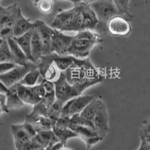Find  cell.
<instances>
[{"instance_id": "cell-1", "label": "cell", "mask_w": 150, "mask_h": 150, "mask_svg": "<svg viewBox=\"0 0 150 150\" xmlns=\"http://www.w3.org/2000/svg\"><path fill=\"white\" fill-rule=\"evenodd\" d=\"M99 22L90 5L80 2L72 8L59 13L50 26L61 32L77 33L87 29L94 30Z\"/></svg>"}, {"instance_id": "cell-2", "label": "cell", "mask_w": 150, "mask_h": 150, "mask_svg": "<svg viewBox=\"0 0 150 150\" xmlns=\"http://www.w3.org/2000/svg\"><path fill=\"white\" fill-rule=\"evenodd\" d=\"M64 74L67 81L81 93L103 80L102 75L88 58L83 59L74 58L72 65Z\"/></svg>"}, {"instance_id": "cell-3", "label": "cell", "mask_w": 150, "mask_h": 150, "mask_svg": "<svg viewBox=\"0 0 150 150\" xmlns=\"http://www.w3.org/2000/svg\"><path fill=\"white\" fill-rule=\"evenodd\" d=\"M102 41L101 35L94 30H83L73 35L68 54L74 58H88L90 51L96 45Z\"/></svg>"}, {"instance_id": "cell-4", "label": "cell", "mask_w": 150, "mask_h": 150, "mask_svg": "<svg viewBox=\"0 0 150 150\" xmlns=\"http://www.w3.org/2000/svg\"><path fill=\"white\" fill-rule=\"evenodd\" d=\"M21 12V8L17 3L8 7L0 5V38L13 37V27Z\"/></svg>"}, {"instance_id": "cell-5", "label": "cell", "mask_w": 150, "mask_h": 150, "mask_svg": "<svg viewBox=\"0 0 150 150\" xmlns=\"http://www.w3.org/2000/svg\"><path fill=\"white\" fill-rule=\"evenodd\" d=\"M35 68H37V64L32 62H28L23 65H16L9 71L0 74V81L8 89L9 87L19 83L24 76Z\"/></svg>"}, {"instance_id": "cell-6", "label": "cell", "mask_w": 150, "mask_h": 150, "mask_svg": "<svg viewBox=\"0 0 150 150\" xmlns=\"http://www.w3.org/2000/svg\"><path fill=\"white\" fill-rule=\"evenodd\" d=\"M55 56V53L43 55L36 62L38 69L43 79L53 83L58 80L62 73L54 62Z\"/></svg>"}, {"instance_id": "cell-7", "label": "cell", "mask_w": 150, "mask_h": 150, "mask_svg": "<svg viewBox=\"0 0 150 150\" xmlns=\"http://www.w3.org/2000/svg\"><path fill=\"white\" fill-rule=\"evenodd\" d=\"M55 95L56 100L64 104L70 99L81 95V92L74 86L67 81L64 72H62L60 77L54 83Z\"/></svg>"}, {"instance_id": "cell-8", "label": "cell", "mask_w": 150, "mask_h": 150, "mask_svg": "<svg viewBox=\"0 0 150 150\" xmlns=\"http://www.w3.org/2000/svg\"><path fill=\"white\" fill-rule=\"evenodd\" d=\"M96 97V96H81L80 95V96L70 99L64 104L62 110L61 116L71 118L74 115L79 114Z\"/></svg>"}, {"instance_id": "cell-9", "label": "cell", "mask_w": 150, "mask_h": 150, "mask_svg": "<svg viewBox=\"0 0 150 150\" xmlns=\"http://www.w3.org/2000/svg\"><path fill=\"white\" fill-rule=\"evenodd\" d=\"M89 5L99 21L108 22L112 17L118 15L117 9L112 0H99Z\"/></svg>"}, {"instance_id": "cell-10", "label": "cell", "mask_w": 150, "mask_h": 150, "mask_svg": "<svg viewBox=\"0 0 150 150\" xmlns=\"http://www.w3.org/2000/svg\"><path fill=\"white\" fill-rule=\"evenodd\" d=\"M73 36L64 34L62 32L53 29L52 35V52L59 56H67Z\"/></svg>"}, {"instance_id": "cell-11", "label": "cell", "mask_w": 150, "mask_h": 150, "mask_svg": "<svg viewBox=\"0 0 150 150\" xmlns=\"http://www.w3.org/2000/svg\"><path fill=\"white\" fill-rule=\"evenodd\" d=\"M108 29L112 35L126 36L131 33V25L125 17L118 14L108 21Z\"/></svg>"}, {"instance_id": "cell-12", "label": "cell", "mask_w": 150, "mask_h": 150, "mask_svg": "<svg viewBox=\"0 0 150 150\" xmlns=\"http://www.w3.org/2000/svg\"><path fill=\"white\" fill-rule=\"evenodd\" d=\"M35 28L36 29L41 40L44 50V55H47L52 52V35L53 29L45 23V21L37 20L35 21Z\"/></svg>"}, {"instance_id": "cell-13", "label": "cell", "mask_w": 150, "mask_h": 150, "mask_svg": "<svg viewBox=\"0 0 150 150\" xmlns=\"http://www.w3.org/2000/svg\"><path fill=\"white\" fill-rule=\"evenodd\" d=\"M94 128L98 134L104 139L109 131V116L106 104H103L99 108L92 120Z\"/></svg>"}, {"instance_id": "cell-14", "label": "cell", "mask_w": 150, "mask_h": 150, "mask_svg": "<svg viewBox=\"0 0 150 150\" xmlns=\"http://www.w3.org/2000/svg\"><path fill=\"white\" fill-rule=\"evenodd\" d=\"M11 132L17 150H22L32 139L30 135L24 128L23 124L12 125L11 126Z\"/></svg>"}, {"instance_id": "cell-15", "label": "cell", "mask_w": 150, "mask_h": 150, "mask_svg": "<svg viewBox=\"0 0 150 150\" xmlns=\"http://www.w3.org/2000/svg\"><path fill=\"white\" fill-rule=\"evenodd\" d=\"M17 84L9 87L5 94V107L8 111L10 110L21 109L25 106L17 93Z\"/></svg>"}, {"instance_id": "cell-16", "label": "cell", "mask_w": 150, "mask_h": 150, "mask_svg": "<svg viewBox=\"0 0 150 150\" xmlns=\"http://www.w3.org/2000/svg\"><path fill=\"white\" fill-rule=\"evenodd\" d=\"M34 28L35 22L26 18L21 12L13 27V37H20L34 29Z\"/></svg>"}, {"instance_id": "cell-17", "label": "cell", "mask_w": 150, "mask_h": 150, "mask_svg": "<svg viewBox=\"0 0 150 150\" xmlns=\"http://www.w3.org/2000/svg\"><path fill=\"white\" fill-rule=\"evenodd\" d=\"M17 93L24 104L35 106L41 99L33 92L32 87L25 86L20 83L17 84Z\"/></svg>"}, {"instance_id": "cell-18", "label": "cell", "mask_w": 150, "mask_h": 150, "mask_svg": "<svg viewBox=\"0 0 150 150\" xmlns=\"http://www.w3.org/2000/svg\"><path fill=\"white\" fill-rule=\"evenodd\" d=\"M8 44L9 48H10L11 53L14 57L16 65H25L28 62L27 58L26 55L23 53L21 47L19 46L17 41L14 40V37H11L7 38Z\"/></svg>"}, {"instance_id": "cell-19", "label": "cell", "mask_w": 150, "mask_h": 150, "mask_svg": "<svg viewBox=\"0 0 150 150\" xmlns=\"http://www.w3.org/2000/svg\"><path fill=\"white\" fill-rule=\"evenodd\" d=\"M31 50H32L33 62L36 63L38 60L44 55V50H43V45L41 40L35 28H34V29L33 30V34H32Z\"/></svg>"}, {"instance_id": "cell-20", "label": "cell", "mask_w": 150, "mask_h": 150, "mask_svg": "<svg viewBox=\"0 0 150 150\" xmlns=\"http://www.w3.org/2000/svg\"><path fill=\"white\" fill-rule=\"evenodd\" d=\"M33 30L28 32L27 33L20 37H14V40L17 41L19 46L21 47L23 53L26 55L28 61L32 62H33V59L32 56V50H31V38H32Z\"/></svg>"}, {"instance_id": "cell-21", "label": "cell", "mask_w": 150, "mask_h": 150, "mask_svg": "<svg viewBox=\"0 0 150 150\" xmlns=\"http://www.w3.org/2000/svg\"><path fill=\"white\" fill-rule=\"evenodd\" d=\"M34 137L43 148H47L59 142L52 130L41 131Z\"/></svg>"}, {"instance_id": "cell-22", "label": "cell", "mask_w": 150, "mask_h": 150, "mask_svg": "<svg viewBox=\"0 0 150 150\" xmlns=\"http://www.w3.org/2000/svg\"><path fill=\"white\" fill-rule=\"evenodd\" d=\"M103 104H104V101L100 98L96 97L84 108L83 110L80 112V116H82L86 120L92 122L96 112H98L99 108H101Z\"/></svg>"}, {"instance_id": "cell-23", "label": "cell", "mask_w": 150, "mask_h": 150, "mask_svg": "<svg viewBox=\"0 0 150 150\" xmlns=\"http://www.w3.org/2000/svg\"><path fill=\"white\" fill-rule=\"evenodd\" d=\"M69 128L77 134L78 137H80L84 142H87L90 138L96 136H99L96 131L89 127L73 124L70 122Z\"/></svg>"}, {"instance_id": "cell-24", "label": "cell", "mask_w": 150, "mask_h": 150, "mask_svg": "<svg viewBox=\"0 0 150 150\" xmlns=\"http://www.w3.org/2000/svg\"><path fill=\"white\" fill-rule=\"evenodd\" d=\"M52 131H53L56 137L58 138L59 141L63 143L64 145H66L68 139L78 137L77 134L70 128H59L53 126Z\"/></svg>"}, {"instance_id": "cell-25", "label": "cell", "mask_w": 150, "mask_h": 150, "mask_svg": "<svg viewBox=\"0 0 150 150\" xmlns=\"http://www.w3.org/2000/svg\"><path fill=\"white\" fill-rule=\"evenodd\" d=\"M2 63L15 64V61L11 53L10 48L6 39H2V43L0 45V64Z\"/></svg>"}, {"instance_id": "cell-26", "label": "cell", "mask_w": 150, "mask_h": 150, "mask_svg": "<svg viewBox=\"0 0 150 150\" xmlns=\"http://www.w3.org/2000/svg\"><path fill=\"white\" fill-rule=\"evenodd\" d=\"M74 57L70 55L67 56H59L56 54L54 57V62L59 70L61 72H65L73 63Z\"/></svg>"}, {"instance_id": "cell-27", "label": "cell", "mask_w": 150, "mask_h": 150, "mask_svg": "<svg viewBox=\"0 0 150 150\" xmlns=\"http://www.w3.org/2000/svg\"><path fill=\"white\" fill-rule=\"evenodd\" d=\"M40 76H41V74L38 69V67L33 68L24 76L23 78L21 80V81L19 83L23 86H33L36 85V83L39 79Z\"/></svg>"}, {"instance_id": "cell-28", "label": "cell", "mask_w": 150, "mask_h": 150, "mask_svg": "<svg viewBox=\"0 0 150 150\" xmlns=\"http://www.w3.org/2000/svg\"><path fill=\"white\" fill-rule=\"evenodd\" d=\"M63 106V103L60 102L58 100H56L48 108L47 112V117L49 118L50 120H53L55 122L61 116L62 110Z\"/></svg>"}, {"instance_id": "cell-29", "label": "cell", "mask_w": 150, "mask_h": 150, "mask_svg": "<svg viewBox=\"0 0 150 150\" xmlns=\"http://www.w3.org/2000/svg\"><path fill=\"white\" fill-rule=\"evenodd\" d=\"M130 0H112L117 9L118 14L122 17H131L129 12Z\"/></svg>"}, {"instance_id": "cell-30", "label": "cell", "mask_w": 150, "mask_h": 150, "mask_svg": "<svg viewBox=\"0 0 150 150\" xmlns=\"http://www.w3.org/2000/svg\"><path fill=\"white\" fill-rule=\"evenodd\" d=\"M54 0H38L35 5L41 13L48 14L53 10Z\"/></svg>"}, {"instance_id": "cell-31", "label": "cell", "mask_w": 150, "mask_h": 150, "mask_svg": "<svg viewBox=\"0 0 150 150\" xmlns=\"http://www.w3.org/2000/svg\"><path fill=\"white\" fill-rule=\"evenodd\" d=\"M70 122L71 123H73V124L79 125H83V126L89 127V128H92V129L95 130L92 122L86 120V119H85L84 117H83L82 116H80V113L72 116L70 118ZM95 131H96V130H95Z\"/></svg>"}, {"instance_id": "cell-32", "label": "cell", "mask_w": 150, "mask_h": 150, "mask_svg": "<svg viewBox=\"0 0 150 150\" xmlns=\"http://www.w3.org/2000/svg\"><path fill=\"white\" fill-rule=\"evenodd\" d=\"M69 125H70V118L60 116L55 122L54 126L59 128H69Z\"/></svg>"}, {"instance_id": "cell-33", "label": "cell", "mask_w": 150, "mask_h": 150, "mask_svg": "<svg viewBox=\"0 0 150 150\" xmlns=\"http://www.w3.org/2000/svg\"><path fill=\"white\" fill-rule=\"evenodd\" d=\"M41 83L43 86V87H44L46 93H50V92H55V84L53 82L47 80L45 79H43L42 82Z\"/></svg>"}, {"instance_id": "cell-34", "label": "cell", "mask_w": 150, "mask_h": 150, "mask_svg": "<svg viewBox=\"0 0 150 150\" xmlns=\"http://www.w3.org/2000/svg\"><path fill=\"white\" fill-rule=\"evenodd\" d=\"M31 87H32L33 92H34L35 93L36 95L40 98L44 97V96L46 94L45 89H44L43 86L41 85V83L38 84V85H35L33 86H31Z\"/></svg>"}, {"instance_id": "cell-35", "label": "cell", "mask_w": 150, "mask_h": 150, "mask_svg": "<svg viewBox=\"0 0 150 150\" xmlns=\"http://www.w3.org/2000/svg\"><path fill=\"white\" fill-rule=\"evenodd\" d=\"M150 135V120H148L141 128L140 131V137H146Z\"/></svg>"}, {"instance_id": "cell-36", "label": "cell", "mask_w": 150, "mask_h": 150, "mask_svg": "<svg viewBox=\"0 0 150 150\" xmlns=\"http://www.w3.org/2000/svg\"><path fill=\"white\" fill-rule=\"evenodd\" d=\"M140 137V145L137 150H150V143L143 137Z\"/></svg>"}, {"instance_id": "cell-37", "label": "cell", "mask_w": 150, "mask_h": 150, "mask_svg": "<svg viewBox=\"0 0 150 150\" xmlns=\"http://www.w3.org/2000/svg\"><path fill=\"white\" fill-rule=\"evenodd\" d=\"M15 65H16L15 64H13V63L0 64V74L8 71H9L10 69H11L12 68H14Z\"/></svg>"}, {"instance_id": "cell-38", "label": "cell", "mask_w": 150, "mask_h": 150, "mask_svg": "<svg viewBox=\"0 0 150 150\" xmlns=\"http://www.w3.org/2000/svg\"><path fill=\"white\" fill-rule=\"evenodd\" d=\"M8 92V88L5 87V86L0 81V94H3L5 95L6 92Z\"/></svg>"}, {"instance_id": "cell-39", "label": "cell", "mask_w": 150, "mask_h": 150, "mask_svg": "<svg viewBox=\"0 0 150 150\" xmlns=\"http://www.w3.org/2000/svg\"><path fill=\"white\" fill-rule=\"evenodd\" d=\"M82 2H84V3H86L88 5H90V4L93 3L95 2H97V1H99V0H81Z\"/></svg>"}, {"instance_id": "cell-40", "label": "cell", "mask_w": 150, "mask_h": 150, "mask_svg": "<svg viewBox=\"0 0 150 150\" xmlns=\"http://www.w3.org/2000/svg\"><path fill=\"white\" fill-rule=\"evenodd\" d=\"M67 1H69V2H72V3L74 4V5H77V4H80V2H82L81 0H67Z\"/></svg>"}, {"instance_id": "cell-41", "label": "cell", "mask_w": 150, "mask_h": 150, "mask_svg": "<svg viewBox=\"0 0 150 150\" xmlns=\"http://www.w3.org/2000/svg\"><path fill=\"white\" fill-rule=\"evenodd\" d=\"M59 150H71V149H70L67 148L66 146H63L61 147V148H60Z\"/></svg>"}, {"instance_id": "cell-42", "label": "cell", "mask_w": 150, "mask_h": 150, "mask_svg": "<svg viewBox=\"0 0 150 150\" xmlns=\"http://www.w3.org/2000/svg\"><path fill=\"white\" fill-rule=\"evenodd\" d=\"M145 138L146 139L147 141H148L149 143H150V135H149V136H146V137H145Z\"/></svg>"}, {"instance_id": "cell-43", "label": "cell", "mask_w": 150, "mask_h": 150, "mask_svg": "<svg viewBox=\"0 0 150 150\" xmlns=\"http://www.w3.org/2000/svg\"><path fill=\"white\" fill-rule=\"evenodd\" d=\"M50 146H49V147H47V148H42V149H38V150H48L49 149V148Z\"/></svg>"}, {"instance_id": "cell-44", "label": "cell", "mask_w": 150, "mask_h": 150, "mask_svg": "<svg viewBox=\"0 0 150 150\" xmlns=\"http://www.w3.org/2000/svg\"><path fill=\"white\" fill-rule=\"evenodd\" d=\"M2 38H0V45H1V43H2Z\"/></svg>"}, {"instance_id": "cell-45", "label": "cell", "mask_w": 150, "mask_h": 150, "mask_svg": "<svg viewBox=\"0 0 150 150\" xmlns=\"http://www.w3.org/2000/svg\"><path fill=\"white\" fill-rule=\"evenodd\" d=\"M1 1H2V0H0V2H1Z\"/></svg>"}]
</instances>
